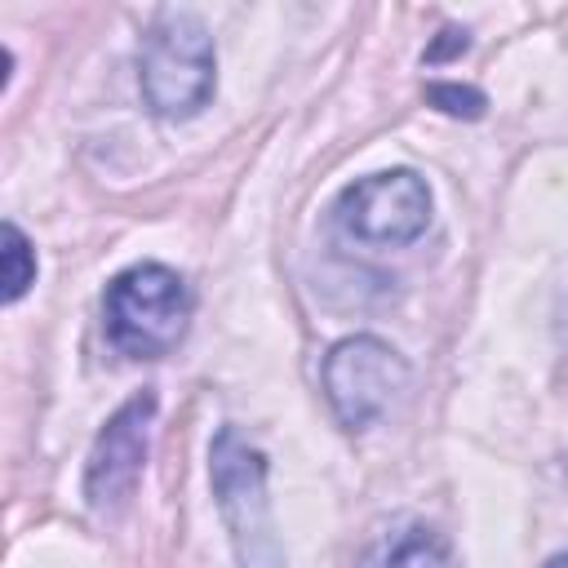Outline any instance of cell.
<instances>
[{"mask_svg": "<svg viewBox=\"0 0 568 568\" xmlns=\"http://www.w3.org/2000/svg\"><path fill=\"white\" fill-rule=\"evenodd\" d=\"M444 36H448V40H439V44H435V49L426 53V62H439L444 53H453V49H466V31H457V27H448Z\"/></svg>", "mask_w": 568, "mask_h": 568, "instance_id": "30bf717a", "label": "cell"}, {"mask_svg": "<svg viewBox=\"0 0 568 568\" xmlns=\"http://www.w3.org/2000/svg\"><path fill=\"white\" fill-rule=\"evenodd\" d=\"M138 89L155 120H191L213 102L217 49L200 13L160 9L142 31Z\"/></svg>", "mask_w": 568, "mask_h": 568, "instance_id": "6da1fadb", "label": "cell"}, {"mask_svg": "<svg viewBox=\"0 0 568 568\" xmlns=\"http://www.w3.org/2000/svg\"><path fill=\"white\" fill-rule=\"evenodd\" d=\"M541 568H568V555H550Z\"/></svg>", "mask_w": 568, "mask_h": 568, "instance_id": "8fae6325", "label": "cell"}, {"mask_svg": "<svg viewBox=\"0 0 568 568\" xmlns=\"http://www.w3.org/2000/svg\"><path fill=\"white\" fill-rule=\"evenodd\" d=\"M191 288L164 262H133L102 288V333L129 359H164L191 324Z\"/></svg>", "mask_w": 568, "mask_h": 568, "instance_id": "7a4b0ae2", "label": "cell"}, {"mask_svg": "<svg viewBox=\"0 0 568 568\" xmlns=\"http://www.w3.org/2000/svg\"><path fill=\"white\" fill-rule=\"evenodd\" d=\"M333 222L342 235L377 248H399L426 235L430 226V186L413 169H382L342 186L333 204Z\"/></svg>", "mask_w": 568, "mask_h": 568, "instance_id": "5b68a950", "label": "cell"}, {"mask_svg": "<svg viewBox=\"0 0 568 568\" xmlns=\"http://www.w3.org/2000/svg\"><path fill=\"white\" fill-rule=\"evenodd\" d=\"M151 422H155V395L142 390V395L124 399L98 430L89 462H84V501L98 515L124 506L129 493L138 488L146 448H151Z\"/></svg>", "mask_w": 568, "mask_h": 568, "instance_id": "8992f818", "label": "cell"}, {"mask_svg": "<svg viewBox=\"0 0 568 568\" xmlns=\"http://www.w3.org/2000/svg\"><path fill=\"white\" fill-rule=\"evenodd\" d=\"M320 386L342 430H368L408 386V359L390 342L355 333L328 346L320 364Z\"/></svg>", "mask_w": 568, "mask_h": 568, "instance_id": "277c9868", "label": "cell"}, {"mask_svg": "<svg viewBox=\"0 0 568 568\" xmlns=\"http://www.w3.org/2000/svg\"><path fill=\"white\" fill-rule=\"evenodd\" d=\"M209 484L217 515L231 532L240 568H288L266 497V453L248 444L235 426H222L209 444Z\"/></svg>", "mask_w": 568, "mask_h": 568, "instance_id": "3957f363", "label": "cell"}, {"mask_svg": "<svg viewBox=\"0 0 568 568\" xmlns=\"http://www.w3.org/2000/svg\"><path fill=\"white\" fill-rule=\"evenodd\" d=\"M426 102L439 106L444 115H466V120H479L484 115V93L470 89V84H457V80L426 84Z\"/></svg>", "mask_w": 568, "mask_h": 568, "instance_id": "9c48e42d", "label": "cell"}, {"mask_svg": "<svg viewBox=\"0 0 568 568\" xmlns=\"http://www.w3.org/2000/svg\"><path fill=\"white\" fill-rule=\"evenodd\" d=\"M373 568H457V559H453V546L435 528L408 524L404 532H395L382 546V555L373 559Z\"/></svg>", "mask_w": 568, "mask_h": 568, "instance_id": "52a82bcc", "label": "cell"}, {"mask_svg": "<svg viewBox=\"0 0 568 568\" xmlns=\"http://www.w3.org/2000/svg\"><path fill=\"white\" fill-rule=\"evenodd\" d=\"M0 266H4V302H22L27 288L36 284V248L22 235L18 222H4V248H0Z\"/></svg>", "mask_w": 568, "mask_h": 568, "instance_id": "ba28073f", "label": "cell"}]
</instances>
